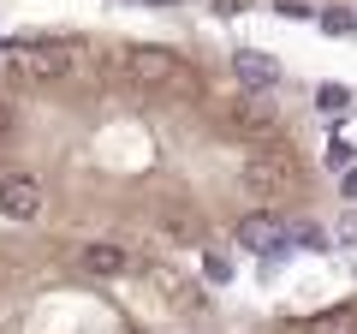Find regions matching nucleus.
I'll list each match as a JSON object with an SVG mask.
<instances>
[{
  "label": "nucleus",
  "mask_w": 357,
  "mask_h": 334,
  "mask_svg": "<svg viewBox=\"0 0 357 334\" xmlns=\"http://www.w3.org/2000/svg\"><path fill=\"white\" fill-rule=\"evenodd\" d=\"M232 78H238L244 90L268 96L274 84H280V60H274V54H262V48H238V54H232Z\"/></svg>",
  "instance_id": "obj_4"
},
{
  "label": "nucleus",
  "mask_w": 357,
  "mask_h": 334,
  "mask_svg": "<svg viewBox=\"0 0 357 334\" xmlns=\"http://www.w3.org/2000/svg\"><path fill=\"white\" fill-rule=\"evenodd\" d=\"M345 197H357V167H345Z\"/></svg>",
  "instance_id": "obj_14"
},
{
  "label": "nucleus",
  "mask_w": 357,
  "mask_h": 334,
  "mask_svg": "<svg viewBox=\"0 0 357 334\" xmlns=\"http://www.w3.org/2000/svg\"><path fill=\"white\" fill-rule=\"evenodd\" d=\"M274 108L268 102H232V114H227V131H238V138H256V143H268L274 138Z\"/></svg>",
  "instance_id": "obj_5"
},
{
  "label": "nucleus",
  "mask_w": 357,
  "mask_h": 334,
  "mask_svg": "<svg viewBox=\"0 0 357 334\" xmlns=\"http://www.w3.org/2000/svg\"><path fill=\"white\" fill-rule=\"evenodd\" d=\"M77 60H84V48H77V42H42L30 72H36V78H66V72H77Z\"/></svg>",
  "instance_id": "obj_7"
},
{
  "label": "nucleus",
  "mask_w": 357,
  "mask_h": 334,
  "mask_svg": "<svg viewBox=\"0 0 357 334\" xmlns=\"http://www.w3.org/2000/svg\"><path fill=\"white\" fill-rule=\"evenodd\" d=\"M13 138V102H6V96H0V143Z\"/></svg>",
  "instance_id": "obj_13"
},
{
  "label": "nucleus",
  "mask_w": 357,
  "mask_h": 334,
  "mask_svg": "<svg viewBox=\"0 0 357 334\" xmlns=\"http://www.w3.org/2000/svg\"><path fill=\"white\" fill-rule=\"evenodd\" d=\"M316 108H321V114H333V119H340L345 108H351V90H345V84H316Z\"/></svg>",
  "instance_id": "obj_11"
},
{
  "label": "nucleus",
  "mask_w": 357,
  "mask_h": 334,
  "mask_svg": "<svg viewBox=\"0 0 357 334\" xmlns=\"http://www.w3.org/2000/svg\"><path fill=\"white\" fill-rule=\"evenodd\" d=\"M238 245H244V251H268V257H280V251H286V233L274 227L268 215H250V221H238Z\"/></svg>",
  "instance_id": "obj_8"
},
{
  "label": "nucleus",
  "mask_w": 357,
  "mask_h": 334,
  "mask_svg": "<svg viewBox=\"0 0 357 334\" xmlns=\"http://www.w3.org/2000/svg\"><path fill=\"white\" fill-rule=\"evenodd\" d=\"M345 161H351V143L333 138V143H328V167H345Z\"/></svg>",
  "instance_id": "obj_12"
},
{
  "label": "nucleus",
  "mask_w": 357,
  "mask_h": 334,
  "mask_svg": "<svg viewBox=\"0 0 357 334\" xmlns=\"http://www.w3.org/2000/svg\"><path fill=\"white\" fill-rule=\"evenodd\" d=\"M0 215L6 221H36L42 215V185L30 173H0Z\"/></svg>",
  "instance_id": "obj_3"
},
{
  "label": "nucleus",
  "mask_w": 357,
  "mask_h": 334,
  "mask_svg": "<svg viewBox=\"0 0 357 334\" xmlns=\"http://www.w3.org/2000/svg\"><path fill=\"white\" fill-rule=\"evenodd\" d=\"M316 24L328 30V36H357V13H351V6H321Z\"/></svg>",
  "instance_id": "obj_10"
},
{
  "label": "nucleus",
  "mask_w": 357,
  "mask_h": 334,
  "mask_svg": "<svg viewBox=\"0 0 357 334\" xmlns=\"http://www.w3.org/2000/svg\"><path fill=\"white\" fill-rule=\"evenodd\" d=\"M238 180H244V191H256V197H280V191L298 185V155L280 150V143H262V150L238 167Z\"/></svg>",
  "instance_id": "obj_1"
},
{
  "label": "nucleus",
  "mask_w": 357,
  "mask_h": 334,
  "mask_svg": "<svg viewBox=\"0 0 357 334\" xmlns=\"http://www.w3.org/2000/svg\"><path fill=\"white\" fill-rule=\"evenodd\" d=\"M304 334H357V305H333L304 322Z\"/></svg>",
  "instance_id": "obj_9"
},
{
  "label": "nucleus",
  "mask_w": 357,
  "mask_h": 334,
  "mask_svg": "<svg viewBox=\"0 0 357 334\" xmlns=\"http://www.w3.org/2000/svg\"><path fill=\"white\" fill-rule=\"evenodd\" d=\"M77 263H84L89 275H131V251H126V245H114V239L84 245V251H77Z\"/></svg>",
  "instance_id": "obj_6"
},
{
  "label": "nucleus",
  "mask_w": 357,
  "mask_h": 334,
  "mask_svg": "<svg viewBox=\"0 0 357 334\" xmlns=\"http://www.w3.org/2000/svg\"><path fill=\"white\" fill-rule=\"evenodd\" d=\"M126 60V78L137 84V90H167V84H178V54L173 48H126L119 54Z\"/></svg>",
  "instance_id": "obj_2"
}]
</instances>
